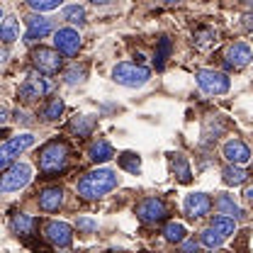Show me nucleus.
<instances>
[{"instance_id":"2f4dec72","label":"nucleus","mask_w":253,"mask_h":253,"mask_svg":"<svg viewBox=\"0 0 253 253\" xmlns=\"http://www.w3.org/2000/svg\"><path fill=\"white\" fill-rule=\"evenodd\" d=\"M168 54H170V39H168V37H161L158 51H156V68H163V61H166Z\"/></svg>"},{"instance_id":"aec40b11","label":"nucleus","mask_w":253,"mask_h":253,"mask_svg":"<svg viewBox=\"0 0 253 253\" xmlns=\"http://www.w3.org/2000/svg\"><path fill=\"white\" fill-rule=\"evenodd\" d=\"M88 156H90V161H93V163H107L110 158L115 156V149L110 146V141L97 139V141H93V146H90Z\"/></svg>"},{"instance_id":"cd10ccee","label":"nucleus","mask_w":253,"mask_h":253,"mask_svg":"<svg viewBox=\"0 0 253 253\" xmlns=\"http://www.w3.org/2000/svg\"><path fill=\"white\" fill-rule=\"evenodd\" d=\"M200 241H202L207 249H219L221 241H224V236H221L219 231H214V229L210 226V229H205V231L200 234Z\"/></svg>"},{"instance_id":"b1692460","label":"nucleus","mask_w":253,"mask_h":253,"mask_svg":"<svg viewBox=\"0 0 253 253\" xmlns=\"http://www.w3.org/2000/svg\"><path fill=\"white\" fill-rule=\"evenodd\" d=\"M185 226L180 224V221H170V224H166V229H163V236H166V241H170V244H183L185 241Z\"/></svg>"},{"instance_id":"7ed1b4c3","label":"nucleus","mask_w":253,"mask_h":253,"mask_svg":"<svg viewBox=\"0 0 253 253\" xmlns=\"http://www.w3.org/2000/svg\"><path fill=\"white\" fill-rule=\"evenodd\" d=\"M149 78H151V71L141 63L122 61L112 68V81L125 85V88H141L149 83Z\"/></svg>"},{"instance_id":"412c9836","label":"nucleus","mask_w":253,"mask_h":253,"mask_svg":"<svg viewBox=\"0 0 253 253\" xmlns=\"http://www.w3.org/2000/svg\"><path fill=\"white\" fill-rule=\"evenodd\" d=\"M68 129L76 134V136H90L95 129V117H90V115H81V117H73L71 120V125H68Z\"/></svg>"},{"instance_id":"20e7f679","label":"nucleus","mask_w":253,"mask_h":253,"mask_svg":"<svg viewBox=\"0 0 253 253\" xmlns=\"http://www.w3.org/2000/svg\"><path fill=\"white\" fill-rule=\"evenodd\" d=\"M32 180V166L25 161L12 163L2 175H0V192H17Z\"/></svg>"},{"instance_id":"f8f14e48","label":"nucleus","mask_w":253,"mask_h":253,"mask_svg":"<svg viewBox=\"0 0 253 253\" xmlns=\"http://www.w3.org/2000/svg\"><path fill=\"white\" fill-rule=\"evenodd\" d=\"M25 22H27V32H25V42L27 44L44 39L46 34H51V30H54L51 20L49 17H42V15H30Z\"/></svg>"},{"instance_id":"37998d69","label":"nucleus","mask_w":253,"mask_h":253,"mask_svg":"<svg viewBox=\"0 0 253 253\" xmlns=\"http://www.w3.org/2000/svg\"><path fill=\"white\" fill-rule=\"evenodd\" d=\"M0 136H7V131H5V129H0Z\"/></svg>"},{"instance_id":"c85d7f7f","label":"nucleus","mask_w":253,"mask_h":253,"mask_svg":"<svg viewBox=\"0 0 253 253\" xmlns=\"http://www.w3.org/2000/svg\"><path fill=\"white\" fill-rule=\"evenodd\" d=\"M63 81H66V85H78V83H83L85 81V66H71L66 73H63Z\"/></svg>"},{"instance_id":"79ce46f5","label":"nucleus","mask_w":253,"mask_h":253,"mask_svg":"<svg viewBox=\"0 0 253 253\" xmlns=\"http://www.w3.org/2000/svg\"><path fill=\"white\" fill-rule=\"evenodd\" d=\"M5 61V51H0V63Z\"/></svg>"},{"instance_id":"f3484780","label":"nucleus","mask_w":253,"mask_h":253,"mask_svg":"<svg viewBox=\"0 0 253 253\" xmlns=\"http://www.w3.org/2000/svg\"><path fill=\"white\" fill-rule=\"evenodd\" d=\"M10 229H12V234H17V236H32L34 231H37V219L30 217V214H25V212H17L12 221H10Z\"/></svg>"},{"instance_id":"f704fd0d","label":"nucleus","mask_w":253,"mask_h":253,"mask_svg":"<svg viewBox=\"0 0 253 253\" xmlns=\"http://www.w3.org/2000/svg\"><path fill=\"white\" fill-rule=\"evenodd\" d=\"M12 161H15V158L10 156V151H7L5 146H0V170H7V168L12 166Z\"/></svg>"},{"instance_id":"ea45409f","label":"nucleus","mask_w":253,"mask_h":253,"mask_svg":"<svg viewBox=\"0 0 253 253\" xmlns=\"http://www.w3.org/2000/svg\"><path fill=\"white\" fill-rule=\"evenodd\" d=\"M93 5H107V2H112V0H90Z\"/></svg>"},{"instance_id":"39448f33","label":"nucleus","mask_w":253,"mask_h":253,"mask_svg":"<svg viewBox=\"0 0 253 253\" xmlns=\"http://www.w3.org/2000/svg\"><path fill=\"white\" fill-rule=\"evenodd\" d=\"M32 66L39 71V73H46V76H54L59 73L63 66L61 54L56 49H46V46H39L32 51Z\"/></svg>"},{"instance_id":"f257e3e1","label":"nucleus","mask_w":253,"mask_h":253,"mask_svg":"<svg viewBox=\"0 0 253 253\" xmlns=\"http://www.w3.org/2000/svg\"><path fill=\"white\" fill-rule=\"evenodd\" d=\"M117 183H120V178H117L115 170H110V168H97V170L85 173V175L78 180L76 192H78V197H83V200H97V197L112 192V190L117 188Z\"/></svg>"},{"instance_id":"ddd939ff","label":"nucleus","mask_w":253,"mask_h":253,"mask_svg":"<svg viewBox=\"0 0 253 253\" xmlns=\"http://www.w3.org/2000/svg\"><path fill=\"white\" fill-rule=\"evenodd\" d=\"M253 59V51L249 44H244V42H239V44H231L229 49H226V54H224V61L229 68H244V66H249Z\"/></svg>"},{"instance_id":"e433bc0d","label":"nucleus","mask_w":253,"mask_h":253,"mask_svg":"<svg viewBox=\"0 0 253 253\" xmlns=\"http://www.w3.org/2000/svg\"><path fill=\"white\" fill-rule=\"evenodd\" d=\"M244 27L253 32V12H249V15H244Z\"/></svg>"},{"instance_id":"9d476101","label":"nucleus","mask_w":253,"mask_h":253,"mask_svg":"<svg viewBox=\"0 0 253 253\" xmlns=\"http://www.w3.org/2000/svg\"><path fill=\"white\" fill-rule=\"evenodd\" d=\"M54 46L59 54H66V56H76L78 49H81V34L73 27H63V30L54 32Z\"/></svg>"},{"instance_id":"a19ab883","label":"nucleus","mask_w":253,"mask_h":253,"mask_svg":"<svg viewBox=\"0 0 253 253\" xmlns=\"http://www.w3.org/2000/svg\"><path fill=\"white\" fill-rule=\"evenodd\" d=\"M166 5H175V2H180V0H163Z\"/></svg>"},{"instance_id":"6ab92c4d","label":"nucleus","mask_w":253,"mask_h":253,"mask_svg":"<svg viewBox=\"0 0 253 253\" xmlns=\"http://www.w3.org/2000/svg\"><path fill=\"white\" fill-rule=\"evenodd\" d=\"M17 39H20V20L10 15V17H5L0 22V42L2 44H12Z\"/></svg>"},{"instance_id":"0eeeda50","label":"nucleus","mask_w":253,"mask_h":253,"mask_svg":"<svg viewBox=\"0 0 253 253\" xmlns=\"http://www.w3.org/2000/svg\"><path fill=\"white\" fill-rule=\"evenodd\" d=\"M49 90H51V83L46 78H42V73H32V76H27L22 81V85L17 88V97L22 102H37L39 97H44Z\"/></svg>"},{"instance_id":"393cba45","label":"nucleus","mask_w":253,"mask_h":253,"mask_svg":"<svg viewBox=\"0 0 253 253\" xmlns=\"http://www.w3.org/2000/svg\"><path fill=\"white\" fill-rule=\"evenodd\" d=\"M212 229H214V231H219L221 236L226 239V236H231V234L236 231V219L224 217V214H217V217H212Z\"/></svg>"},{"instance_id":"bb28decb","label":"nucleus","mask_w":253,"mask_h":253,"mask_svg":"<svg viewBox=\"0 0 253 253\" xmlns=\"http://www.w3.org/2000/svg\"><path fill=\"white\" fill-rule=\"evenodd\" d=\"M120 166L125 168V170H129V173H139L141 170V158L136 156V154H131V151H125L122 156H120Z\"/></svg>"},{"instance_id":"a878e982","label":"nucleus","mask_w":253,"mask_h":253,"mask_svg":"<svg viewBox=\"0 0 253 253\" xmlns=\"http://www.w3.org/2000/svg\"><path fill=\"white\" fill-rule=\"evenodd\" d=\"M63 20H68L71 25H85V7L83 5H68L63 10Z\"/></svg>"},{"instance_id":"423d86ee","label":"nucleus","mask_w":253,"mask_h":253,"mask_svg":"<svg viewBox=\"0 0 253 253\" xmlns=\"http://www.w3.org/2000/svg\"><path fill=\"white\" fill-rule=\"evenodd\" d=\"M197 85L207 95H224L229 93V78L221 71H212V68H202L197 71Z\"/></svg>"},{"instance_id":"72a5a7b5","label":"nucleus","mask_w":253,"mask_h":253,"mask_svg":"<svg viewBox=\"0 0 253 253\" xmlns=\"http://www.w3.org/2000/svg\"><path fill=\"white\" fill-rule=\"evenodd\" d=\"M76 229H78L81 234H93V231H97V221L88 219V217H81V219L76 221Z\"/></svg>"},{"instance_id":"9b49d317","label":"nucleus","mask_w":253,"mask_h":253,"mask_svg":"<svg viewBox=\"0 0 253 253\" xmlns=\"http://www.w3.org/2000/svg\"><path fill=\"white\" fill-rule=\"evenodd\" d=\"M183 210H185V214L192 217V219L205 217V214H210V210H212V200H210V195H205V192H190L188 197H185V202H183Z\"/></svg>"},{"instance_id":"7c9ffc66","label":"nucleus","mask_w":253,"mask_h":253,"mask_svg":"<svg viewBox=\"0 0 253 253\" xmlns=\"http://www.w3.org/2000/svg\"><path fill=\"white\" fill-rule=\"evenodd\" d=\"M61 2L63 0H27V5H30L34 12H49V10H56Z\"/></svg>"},{"instance_id":"c9c22d12","label":"nucleus","mask_w":253,"mask_h":253,"mask_svg":"<svg viewBox=\"0 0 253 253\" xmlns=\"http://www.w3.org/2000/svg\"><path fill=\"white\" fill-rule=\"evenodd\" d=\"M195 251H197L195 241H183V253H195Z\"/></svg>"},{"instance_id":"5701e85b","label":"nucleus","mask_w":253,"mask_h":253,"mask_svg":"<svg viewBox=\"0 0 253 253\" xmlns=\"http://www.w3.org/2000/svg\"><path fill=\"white\" fill-rule=\"evenodd\" d=\"M217 207H219V212L224 217H231V219H241V217H244L241 207H239L229 195H219V197H217Z\"/></svg>"},{"instance_id":"c756f323","label":"nucleus","mask_w":253,"mask_h":253,"mask_svg":"<svg viewBox=\"0 0 253 253\" xmlns=\"http://www.w3.org/2000/svg\"><path fill=\"white\" fill-rule=\"evenodd\" d=\"M63 112V100L61 97H51V102L44 107V120H49V122H54V120H59Z\"/></svg>"},{"instance_id":"473e14b6","label":"nucleus","mask_w":253,"mask_h":253,"mask_svg":"<svg viewBox=\"0 0 253 253\" xmlns=\"http://www.w3.org/2000/svg\"><path fill=\"white\" fill-rule=\"evenodd\" d=\"M195 39H197V44H200V46H205V44L217 42V32L210 30V27H205V30H200L197 34H195Z\"/></svg>"},{"instance_id":"c03bdc74","label":"nucleus","mask_w":253,"mask_h":253,"mask_svg":"<svg viewBox=\"0 0 253 253\" xmlns=\"http://www.w3.org/2000/svg\"><path fill=\"white\" fill-rule=\"evenodd\" d=\"M2 20H5V17H2V10H0V22H2Z\"/></svg>"},{"instance_id":"dca6fc26","label":"nucleus","mask_w":253,"mask_h":253,"mask_svg":"<svg viewBox=\"0 0 253 253\" xmlns=\"http://www.w3.org/2000/svg\"><path fill=\"white\" fill-rule=\"evenodd\" d=\"M34 134H30V131H25V134H17V136H10L2 146L10 151V156L15 158V156H20V154H25L27 149H32L34 146Z\"/></svg>"},{"instance_id":"1a4fd4ad","label":"nucleus","mask_w":253,"mask_h":253,"mask_svg":"<svg viewBox=\"0 0 253 253\" xmlns=\"http://www.w3.org/2000/svg\"><path fill=\"white\" fill-rule=\"evenodd\" d=\"M44 236H46L49 244H54V246H59V249H66V246H71V241H73V229H71V224H66V221L51 219L44 224Z\"/></svg>"},{"instance_id":"4be33fe9","label":"nucleus","mask_w":253,"mask_h":253,"mask_svg":"<svg viewBox=\"0 0 253 253\" xmlns=\"http://www.w3.org/2000/svg\"><path fill=\"white\" fill-rule=\"evenodd\" d=\"M246 178H249V173L241 168V166H226L224 170H221V180H224V185H241V183H246Z\"/></svg>"},{"instance_id":"58836bf2","label":"nucleus","mask_w":253,"mask_h":253,"mask_svg":"<svg viewBox=\"0 0 253 253\" xmlns=\"http://www.w3.org/2000/svg\"><path fill=\"white\" fill-rule=\"evenodd\" d=\"M244 197H246V202H253V188H249L244 192Z\"/></svg>"},{"instance_id":"a211bd4d","label":"nucleus","mask_w":253,"mask_h":253,"mask_svg":"<svg viewBox=\"0 0 253 253\" xmlns=\"http://www.w3.org/2000/svg\"><path fill=\"white\" fill-rule=\"evenodd\" d=\"M168 163H170V170H173V175H175L180 183H190V180H192L190 163L185 161V156H183V154H168Z\"/></svg>"},{"instance_id":"f03ea898","label":"nucleus","mask_w":253,"mask_h":253,"mask_svg":"<svg viewBox=\"0 0 253 253\" xmlns=\"http://www.w3.org/2000/svg\"><path fill=\"white\" fill-rule=\"evenodd\" d=\"M68 163V144L61 139H51L49 144L42 146L39 151V170L44 175H54L61 173Z\"/></svg>"},{"instance_id":"4c0bfd02","label":"nucleus","mask_w":253,"mask_h":253,"mask_svg":"<svg viewBox=\"0 0 253 253\" xmlns=\"http://www.w3.org/2000/svg\"><path fill=\"white\" fill-rule=\"evenodd\" d=\"M7 117H10L7 107H5V105H0V125H5V122H7Z\"/></svg>"},{"instance_id":"2eb2a0df","label":"nucleus","mask_w":253,"mask_h":253,"mask_svg":"<svg viewBox=\"0 0 253 253\" xmlns=\"http://www.w3.org/2000/svg\"><path fill=\"white\" fill-rule=\"evenodd\" d=\"M61 205H63V188L51 185V188H44L39 192V210H44V212H59Z\"/></svg>"},{"instance_id":"6e6552de","label":"nucleus","mask_w":253,"mask_h":253,"mask_svg":"<svg viewBox=\"0 0 253 253\" xmlns=\"http://www.w3.org/2000/svg\"><path fill=\"white\" fill-rule=\"evenodd\" d=\"M166 214H168V207H166V202L158 200V197H146V200H141V202L136 205V217L141 221H146V224L163 221Z\"/></svg>"},{"instance_id":"4468645a","label":"nucleus","mask_w":253,"mask_h":253,"mask_svg":"<svg viewBox=\"0 0 253 253\" xmlns=\"http://www.w3.org/2000/svg\"><path fill=\"white\" fill-rule=\"evenodd\" d=\"M221 151H224V158H226L231 166H244V163L251 158V149H249L241 139H231V141H226Z\"/></svg>"}]
</instances>
